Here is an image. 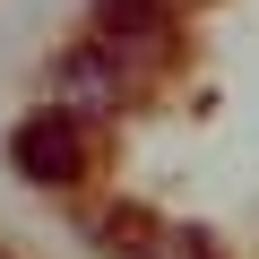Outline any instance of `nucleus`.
I'll list each match as a JSON object with an SVG mask.
<instances>
[{"label": "nucleus", "instance_id": "obj_1", "mask_svg": "<svg viewBox=\"0 0 259 259\" xmlns=\"http://www.w3.org/2000/svg\"><path fill=\"white\" fill-rule=\"evenodd\" d=\"M9 156H18L26 182H78V164H87V130H78L69 104H44V112H26V121L9 130Z\"/></svg>", "mask_w": 259, "mask_h": 259}, {"label": "nucleus", "instance_id": "obj_2", "mask_svg": "<svg viewBox=\"0 0 259 259\" xmlns=\"http://www.w3.org/2000/svg\"><path fill=\"white\" fill-rule=\"evenodd\" d=\"M112 242L130 259H216V242L199 225H147V216H112Z\"/></svg>", "mask_w": 259, "mask_h": 259}, {"label": "nucleus", "instance_id": "obj_3", "mask_svg": "<svg viewBox=\"0 0 259 259\" xmlns=\"http://www.w3.org/2000/svg\"><path fill=\"white\" fill-rule=\"evenodd\" d=\"M61 95L69 104H112V95H130V78L112 69L104 44H78V52H61Z\"/></svg>", "mask_w": 259, "mask_h": 259}, {"label": "nucleus", "instance_id": "obj_4", "mask_svg": "<svg viewBox=\"0 0 259 259\" xmlns=\"http://www.w3.org/2000/svg\"><path fill=\"white\" fill-rule=\"evenodd\" d=\"M164 9H182V0H164Z\"/></svg>", "mask_w": 259, "mask_h": 259}]
</instances>
